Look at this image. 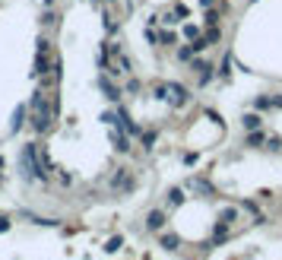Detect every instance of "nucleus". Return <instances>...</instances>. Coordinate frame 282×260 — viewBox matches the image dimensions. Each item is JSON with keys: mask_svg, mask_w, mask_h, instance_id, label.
Segmentation results:
<instances>
[{"mask_svg": "<svg viewBox=\"0 0 282 260\" xmlns=\"http://www.w3.org/2000/svg\"><path fill=\"white\" fill-rule=\"evenodd\" d=\"M54 111H57V102L48 105V96H44V89H35V92H32V105H29V124H32L35 134H48Z\"/></svg>", "mask_w": 282, "mask_h": 260, "instance_id": "nucleus-1", "label": "nucleus"}, {"mask_svg": "<svg viewBox=\"0 0 282 260\" xmlns=\"http://www.w3.org/2000/svg\"><path fill=\"white\" fill-rule=\"evenodd\" d=\"M48 54H51L48 38H38V41H35V70H32V76H35V79L48 76Z\"/></svg>", "mask_w": 282, "mask_h": 260, "instance_id": "nucleus-2", "label": "nucleus"}, {"mask_svg": "<svg viewBox=\"0 0 282 260\" xmlns=\"http://www.w3.org/2000/svg\"><path fill=\"white\" fill-rule=\"evenodd\" d=\"M51 178V159H48V146L35 143V181H48Z\"/></svg>", "mask_w": 282, "mask_h": 260, "instance_id": "nucleus-3", "label": "nucleus"}, {"mask_svg": "<svg viewBox=\"0 0 282 260\" xmlns=\"http://www.w3.org/2000/svg\"><path fill=\"white\" fill-rule=\"evenodd\" d=\"M19 175H22V181H35V143L22 146V152H19Z\"/></svg>", "mask_w": 282, "mask_h": 260, "instance_id": "nucleus-4", "label": "nucleus"}, {"mask_svg": "<svg viewBox=\"0 0 282 260\" xmlns=\"http://www.w3.org/2000/svg\"><path fill=\"white\" fill-rule=\"evenodd\" d=\"M133 187H136V178H133L127 168H117V171H114V178H111V191H114V194H130Z\"/></svg>", "mask_w": 282, "mask_h": 260, "instance_id": "nucleus-5", "label": "nucleus"}, {"mask_svg": "<svg viewBox=\"0 0 282 260\" xmlns=\"http://www.w3.org/2000/svg\"><path fill=\"white\" fill-rule=\"evenodd\" d=\"M168 92H171V96H168V102L174 105V108H184V105H191V89H187V86H181V82H168Z\"/></svg>", "mask_w": 282, "mask_h": 260, "instance_id": "nucleus-6", "label": "nucleus"}, {"mask_svg": "<svg viewBox=\"0 0 282 260\" xmlns=\"http://www.w3.org/2000/svg\"><path fill=\"white\" fill-rule=\"evenodd\" d=\"M191 70L197 73V82H200V86H206V82L213 79V73H216V70H213V64H209V61H203V57L191 61Z\"/></svg>", "mask_w": 282, "mask_h": 260, "instance_id": "nucleus-7", "label": "nucleus"}, {"mask_svg": "<svg viewBox=\"0 0 282 260\" xmlns=\"http://www.w3.org/2000/svg\"><path fill=\"white\" fill-rule=\"evenodd\" d=\"M99 89L105 92V99H108V102H117V99H121V89H117L114 82H111L108 73H99Z\"/></svg>", "mask_w": 282, "mask_h": 260, "instance_id": "nucleus-8", "label": "nucleus"}, {"mask_svg": "<svg viewBox=\"0 0 282 260\" xmlns=\"http://www.w3.org/2000/svg\"><path fill=\"white\" fill-rule=\"evenodd\" d=\"M29 121V105H16L13 117H10V134H19V127Z\"/></svg>", "mask_w": 282, "mask_h": 260, "instance_id": "nucleus-9", "label": "nucleus"}, {"mask_svg": "<svg viewBox=\"0 0 282 260\" xmlns=\"http://www.w3.org/2000/svg\"><path fill=\"white\" fill-rule=\"evenodd\" d=\"M117 127H121L124 130V134H139V127H136V121H133V117H130V111H127V108H117Z\"/></svg>", "mask_w": 282, "mask_h": 260, "instance_id": "nucleus-10", "label": "nucleus"}, {"mask_svg": "<svg viewBox=\"0 0 282 260\" xmlns=\"http://www.w3.org/2000/svg\"><path fill=\"white\" fill-rule=\"evenodd\" d=\"M146 229L149 232H162V229H165V212H162V209H149L146 212Z\"/></svg>", "mask_w": 282, "mask_h": 260, "instance_id": "nucleus-11", "label": "nucleus"}, {"mask_svg": "<svg viewBox=\"0 0 282 260\" xmlns=\"http://www.w3.org/2000/svg\"><path fill=\"white\" fill-rule=\"evenodd\" d=\"M111 143H114V149L117 152H130V134H124V130H111Z\"/></svg>", "mask_w": 282, "mask_h": 260, "instance_id": "nucleus-12", "label": "nucleus"}, {"mask_svg": "<svg viewBox=\"0 0 282 260\" xmlns=\"http://www.w3.org/2000/svg\"><path fill=\"white\" fill-rule=\"evenodd\" d=\"M191 187H194L197 194H203V197H216V187L209 184L206 178H200V175H194V178H191Z\"/></svg>", "mask_w": 282, "mask_h": 260, "instance_id": "nucleus-13", "label": "nucleus"}, {"mask_svg": "<svg viewBox=\"0 0 282 260\" xmlns=\"http://www.w3.org/2000/svg\"><path fill=\"white\" fill-rule=\"evenodd\" d=\"M228 241V226L225 222H216V232H213V241H209V247H222Z\"/></svg>", "mask_w": 282, "mask_h": 260, "instance_id": "nucleus-14", "label": "nucleus"}, {"mask_svg": "<svg viewBox=\"0 0 282 260\" xmlns=\"http://www.w3.org/2000/svg\"><path fill=\"white\" fill-rule=\"evenodd\" d=\"M241 124H244V130H260L263 127V117L257 114V111H248V114L241 117Z\"/></svg>", "mask_w": 282, "mask_h": 260, "instance_id": "nucleus-15", "label": "nucleus"}, {"mask_svg": "<svg viewBox=\"0 0 282 260\" xmlns=\"http://www.w3.org/2000/svg\"><path fill=\"white\" fill-rule=\"evenodd\" d=\"M241 206H244V209H248L251 216L257 219V226H263V222H266V216H263V212H260V206H257L254 200H241Z\"/></svg>", "mask_w": 282, "mask_h": 260, "instance_id": "nucleus-16", "label": "nucleus"}, {"mask_svg": "<svg viewBox=\"0 0 282 260\" xmlns=\"http://www.w3.org/2000/svg\"><path fill=\"white\" fill-rule=\"evenodd\" d=\"M248 146H263L266 143V134L263 130H248V140H244Z\"/></svg>", "mask_w": 282, "mask_h": 260, "instance_id": "nucleus-17", "label": "nucleus"}, {"mask_svg": "<svg viewBox=\"0 0 282 260\" xmlns=\"http://www.w3.org/2000/svg\"><path fill=\"white\" fill-rule=\"evenodd\" d=\"M162 247H168V251H178V247H181V238H178L174 232H165V235H162Z\"/></svg>", "mask_w": 282, "mask_h": 260, "instance_id": "nucleus-18", "label": "nucleus"}, {"mask_svg": "<svg viewBox=\"0 0 282 260\" xmlns=\"http://www.w3.org/2000/svg\"><path fill=\"white\" fill-rule=\"evenodd\" d=\"M222 10H228L225 4H222L219 10H213V7H209L206 10V16H203V22H206V26H219V16H222Z\"/></svg>", "mask_w": 282, "mask_h": 260, "instance_id": "nucleus-19", "label": "nucleus"}, {"mask_svg": "<svg viewBox=\"0 0 282 260\" xmlns=\"http://www.w3.org/2000/svg\"><path fill=\"white\" fill-rule=\"evenodd\" d=\"M168 82H156V86H152V99H159V102H168Z\"/></svg>", "mask_w": 282, "mask_h": 260, "instance_id": "nucleus-20", "label": "nucleus"}, {"mask_svg": "<svg viewBox=\"0 0 282 260\" xmlns=\"http://www.w3.org/2000/svg\"><path fill=\"white\" fill-rule=\"evenodd\" d=\"M216 73H219L222 79H228V76H231V54H225V57H222V64H219V70H216Z\"/></svg>", "mask_w": 282, "mask_h": 260, "instance_id": "nucleus-21", "label": "nucleus"}, {"mask_svg": "<svg viewBox=\"0 0 282 260\" xmlns=\"http://www.w3.org/2000/svg\"><path fill=\"white\" fill-rule=\"evenodd\" d=\"M184 203V191H181V187H171V191H168V206H181Z\"/></svg>", "mask_w": 282, "mask_h": 260, "instance_id": "nucleus-22", "label": "nucleus"}, {"mask_svg": "<svg viewBox=\"0 0 282 260\" xmlns=\"http://www.w3.org/2000/svg\"><path fill=\"white\" fill-rule=\"evenodd\" d=\"M191 48H194V54H200V51H206V48H209V41H206V35H197V38L191 41Z\"/></svg>", "mask_w": 282, "mask_h": 260, "instance_id": "nucleus-23", "label": "nucleus"}, {"mask_svg": "<svg viewBox=\"0 0 282 260\" xmlns=\"http://www.w3.org/2000/svg\"><path fill=\"white\" fill-rule=\"evenodd\" d=\"M234 219H238V209H234V206H228V209L219 212V222H225V226H228V222H234Z\"/></svg>", "mask_w": 282, "mask_h": 260, "instance_id": "nucleus-24", "label": "nucleus"}, {"mask_svg": "<svg viewBox=\"0 0 282 260\" xmlns=\"http://www.w3.org/2000/svg\"><path fill=\"white\" fill-rule=\"evenodd\" d=\"M121 244H124V238H121V235H114V238H111L108 244H105V254H114V251H121Z\"/></svg>", "mask_w": 282, "mask_h": 260, "instance_id": "nucleus-25", "label": "nucleus"}, {"mask_svg": "<svg viewBox=\"0 0 282 260\" xmlns=\"http://www.w3.org/2000/svg\"><path fill=\"white\" fill-rule=\"evenodd\" d=\"M206 41H209V45L222 41V32H219V26H209V29H206Z\"/></svg>", "mask_w": 282, "mask_h": 260, "instance_id": "nucleus-26", "label": "nucleus"}, {"mask_svg": "<svg viewBox=\"0 0 282 260\" xmlns=\"http://www.w3.org/2000/svg\"><path fill=\"white\" fill-rule=\"evenodd\" d=\"M178 61H194V48H191V45H181V48H178Z\"/></svg>", "mask_w": 282, "mask_h": 260, "instance_id": "nucleus-27", "label": "nucleus"}, {"mask_svg": "<svg viewBox=\"0 0 282 260\" xmlns=\"http://www.w3.org/2000/svg\"><path fill=\"white\" fill-rule=\"evenodd\" d=\"M156 140H159V130H146V134H143V146H146V149L156 146Z\"/></svg>", "mask_w": 282, "mask_h": 260, "instance_id": "nucleus-28", "label": "nucleus"}, {"mask_svg": "<svg viewBox=\"0 0 282 260\" xmlns=\"http://www.w3.org/2000/svg\"><path fill=\"white\" fill-rule=\"evenodd\" d=\"M174 41H178V35H174V32H159V45H174Z\"/></svg>", "mask_w": 282, "mask_h": 260, "instance_id": "nucleus-29", "label": "nucleus"}, {"mask_svg": "<svg viewBox=\"0 0 282 260\" xmlns=\"http://www.w3.org/2000/svg\"><path fill=\"white\" fill-rule=\"evenodd\" d=\"M254 108H257V111H263V108H273V99H269V96H260V99L254 102Z\"/></svg>", "mask_w": 282, "mask_h": 260, "instance_id": "nucleus-30", "label": "nucleus"}, {"mask_svg": "<svg viewBox=\"0 0 282 260\" xmlns=\"http://www.w3.org/2000/svg\"><path fill=\"white\" fill-rule=\"evenodd\" d=\"M266 149L279 152V149H282V137H269V140H266Z\"/></svg>", "mask_w": 282, "mask_h": 260, "instance_id": "nucleus-31", "label": "nucleus"}, {"mask_svg": "<svg viewBox=\"0 0 282 260\" xmlns=\"http://www.w3.org/2000/svg\"><path fill=\"white\" fill-rule=\"evenodd\" d=\"M184 35H187V38H191V41H194V38H197V35H200V29L194 26V22H187V26H184Z\"/></svg>", "mask_w": 282, "mask_h": 260, "instance_id": "nucleus-32", "label": "nucleus"}, {"mask_svg": "<svg viewBox=\"0 0 282 260\" xmlns=\"http://www.w3.org/2000/svg\"><path fill=\"white\" fill-rule=\"evenodd\" d=\"M102 124H108V127L117 124V111H105V114H102Z\"/></svg>", "mask_w": 282, "mask_h": 260, "instance_id": "nucleus-33", "label": "nucleus"}, {"mask_svg": "<svg viewBox=\"0 0 282 260\" xmlns=\"http://www.w3.org/2000/svg\"><path fill=\"white\" fill-rule=\"evenodd\" d=\"M41 22H44V26H57V13H51V10H48V13H44V19H41Z\"/></svg>", "mask_w": 282, "mask_h": 260, "instance_id": "nucleus-34", "label": "nucleus"}, {"mask_svg": "<svg viewBox=\"0 0 282 260\" xmlns=\"http://www.w3.org/2000/svg\"><path fill=\"white\" fill-rule=\"evenodd\" d=\"M146 41H149V45H159V32H152L149 26H146Z\"/></svg>", "mask_w": 282, "mask_h": 260, "instance_id": "nucleus-35", "label": "nucleus"}, {"mask_svg": "<svg viewBox=\"0 0 282 260\" xmlns=\"http://www.w3.org/2000/svg\"><path fill=\"white\" fill-rule=\"evenodd\" d=\"M174 16L184 19V16H187V7H181V4H178V7H174Z\"/></svg>", "mask_w": 282, "mask_h": 260, "instance_id": "nucleus-36", "label": "nucleus"}, {"mask_svg": "<svg viewBox=\"0 0 282 260\" xmlns=\"http://www.w3.org/2000/svg\"><path fill=\"white\" fill-rule=\"evenodd\" d=\"M127 92H139V79H130V82H127Z\"/></svg>", "mask_w": 282, "mask_h": 260, "instance_id": "nucleus-37", "label": "nucleus"}, {"mask_svg": "<svg viewBox=\"0 0 282 260\" xmlns=\"http://www.w3.org/2000/svg\"><path fill=\"white\" fill-rule=\"evenodd\" d=\"M197 159H200V156H197V152H187V156H184V165H194Z\"/></svg>", "mask_w": 282, "mask_h": 260, "instance_id": "nucleus-38", "label": "nucleus"}, {"mask_svg": "<svg viewBox=\"0 0 282 260\" xmlns=\"http://www.w3.org/2000/svg\"><path fill=\"white\" fill-rule=\"evenodd\" d=\"M0 232H10V219L7 216H0Z\"/></svg>", "mask_w": 282, "mask_h": 260, "instance_id": "nucleus-39", "label": "nucleus"}, {"mask_svg": "<svg viewBox=\"0 0 282 260\" xmlns=\"http://www.w3.org/2000/svg\"><path fill=\"white\" fill-rule=\"evenodd\" d=\"M213 4H216V0H200V7H203V10H209Z\"/></svg>", "mask_w": 282, "mask_h": 260, "instance_id": "nucleus-40", "label": "nucleus"}, {"mask_svg": "<svg viewBox=\"0 0 282 260\" xmlns=\"http://www.w3.org/2000/svg\"><path fill=\"white\" fill-rule=\"evenodd\" d=\"M273 105H276V108H282V96H273Z\"/></svg>", "mask_w": 282, "mask_h": 260, "instance_id": "nucleus-41", "label": "nucleus"}, {"mask_svg": "<svg viewBox=\"0 0 282 260\" xmlns=\"http://www.w3.org/2000/svg\"><path fill=\"white\" fill-rule=\"evenodd\" d=\"M41 4H44V10H51V4H54V0H41Z\"/></svg>", "mask_w": 282, "mask_h": 260, "instance_id": "nucleus-42", "label": "nucleus"}, {"mask_svg": "<svg viewBox=\"0 0 282 260\" xmlns=\"http://www.w3.org/2000/svg\"><path fill=\"white\" fill-rule=\"evenodd\" d=\"M0 178H4V156H0Z\"/></svg>", "mask_w": 282, "mask_h": 260, "instance_id": "nucleus-43", "label": "nucleus"}, {"mask_svg": "<svg viewBox=\"0 0 282 260\" xmlns=\"http://www.w3.org/2000/svg\"><path fill=\"white\" fill-rule=\"evenodd\" d=\"M108 4H114V0H108Z\"/></svg>", "mask_w": 282, "mask_h": 260, "instance_id": "nucleus-44", "label": "nucleus"}, {"mask_svg": "<svg viewBox=\"0 0 282 260\" xmlns=\"http://www.w3.org/2000/svg\"><path fill=\"white\" fill-rule=\"evenodd\" d=\"M254 4H257V0H254Z\"/></svg>", "mask_w": 282, "mask_h": 260, "instance_id": "nucleus-45", "label": "nucleus"}]
</instances>
